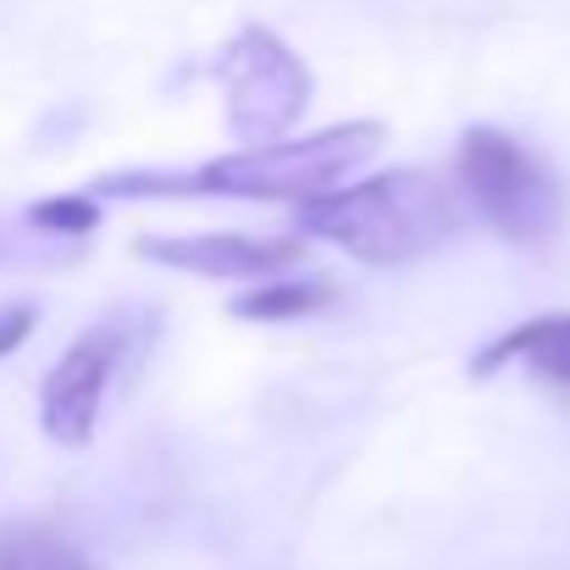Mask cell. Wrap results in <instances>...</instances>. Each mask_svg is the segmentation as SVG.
<instances>
[{"label": "cell", "mask_w": 570, "mask_h": 570, "mask_svg": "<svg viewBox=\"0 0 570 570\" xmlns=\"http://www.w3.org/2000/svg\"><path fill=\"white\" fill-rule=\"evenodd\" d=\"M387 145L382 122H338L305 139H277V145H244L233 156L199 161V167H128V173H106L95 178L100 199H161V194H216V199H283V205H305L316 194H333L355 167L377 161Z\"/></svg>", "instance_id": "6da1fadb"}, {"label": "cell", "mask_w": 570, "mask_h": 570, "mask_svg": "<svg viewBox=\"0 0 570 570\" xmlns=\"http://www.w3.org/2000/svg\"><path fill=\"white\" fill-rule=\"evenodd\" d=\"M294 222L305 238L338 244L366 266H404L460 233V199L432 173H377L366 184L305 199Z\"/></svg>", "instance_id": "7a4b0ae2"}, {"label": "cell", "mask_w": 570, "mask_h": 570, "mask_svg": "<svg viewBox=\"0 0 570 570\" xmlns=\"http://www.w3.org/2000/svg\"><path fill=\"white\" fill-rule=\"evenodd\" d=\"M460 189L482 210V222L510 244H549L566 227V189L543 156H532L504 128H465L460 134Z\"/></svg>", "instance_id": "3957f363"}, {"label": "cell", "mask_w": 570, "mask_h": 570, "mask_svg": "<svg viewBox=\"0 0 570 570\" xmlns=\"http://www.w3.org/2000/svg\"><path fill=\"white\" fill-rule=\"evenodd\" d=\"M222 95H227V128L255 150L288 139V128L311 106V72L305 61L266 28H244L222 50Z\"/></svg>", "instance_id": "277c9868"}, {"label": "cell", "mask_w": 570, "mask_h": 570, "mask_svg": "<svg viewBox=\"0 0 570 570\" xmlns=\"http://www.w3.org/2000/svg\"><path fill=\"white\" fill-rule=\"evenodd\" d=\"M128 355V333L117 322H95L83 327L67 355L45 372V387H39V426L67 443V449H83L95 438V421H100V404H106V387L117 377Z\"/></svg>", "instance_id": "5b68a950"}, {"label": "cell", "mask_w": 570, "mask_h": 570, "mask_svg": "<svg viewBox=\"0 0 570 570\" xmlns=\"http://www.w3.org/2000/svg\"><path fill=\"white\" fill-rule=\"evenodd\" d=\"M150 266H173L216 283H261L299 266V238L277 233H145L134 244Z\"/></svg>", "instance_id": "8992f818"}, {"label": "cell", "mask_w": 570, "mask_h": 570, "mask_svg": "<svg viewBox=\"0 0 570 570\" xmlns=\"http://www.w3.org/2000/svg\"><path fill=\"white\" fill-rule=\"evenodd\" d=\"M504 366H527V372H538L543 382L570 387V311L521 322V327H510L504 338H493L488 350H476L471 377H493V372H504Z\"/></svg>", "instance_id": "52a82bcc"}, {"label": "cell", "mask_w": 570, "mask_h": 570, "mask_svg": "<svg viewBox=\"0 0 570 570\" xmlns=\"http://www.w3.org/2000/svg\"><path fill=\"white\" fill-rule=\"evenodd\" d=\"M316 311H327V283H283V277H266L261 288H249L227 305V316H238V322H299Z\"/></svg>", "instance_id": "ba28073f"}, {"label": "cell", "mask_w": 570, "mask_h": 570, "mask_svg": "<svg viewBox=\"0 0 570 570\" xmlns=\"http://www.w3.org/2000/svg\"><path fill=\"white\" fill-rule=\"evenodd\" d=\"M28 227L83 238V233L100 227V194H50V199H33L28 205Z\"/></svg>", "instance_id": "9c48e42d"}, {"label": "cell", "mask_w": 570, "mask_h": 570, "mask_svg": "<svg viewBox=\"0 0 570 570\" xmlns=\"http://www.w3.org/2000/svg\"><path fill=\"white\" fill-rule=\"evenodd\" d=\"M33 322H39V311H33L28 299H11V305H0V361H6L11 350H22V344H28Z\"/></svg>", "instance_id": "30bf717a"}, {"label": "cell", "mask_w": 570, "mask_h": 570, "mask_svg": "<svg viewBox=\"0 0 570 570\" xmlns=\"http://www.w3.org/2000/svg\"><path fill=\"white\" fill-rule=\"evenodd\" d=\"M0 570H17V566H0Z\"/></svg>", "instance_id": "8fae6325"}]
</instances>
